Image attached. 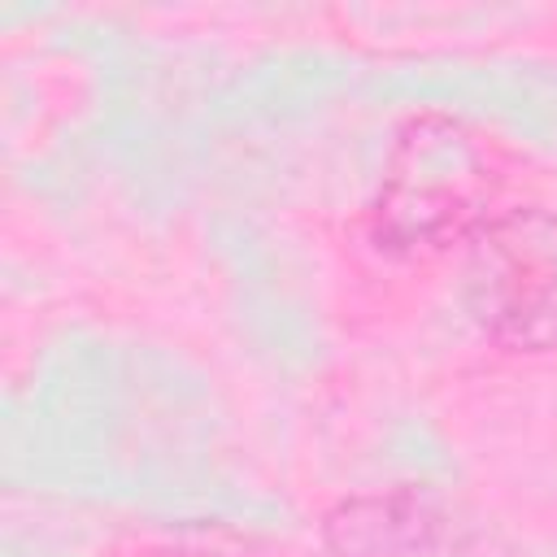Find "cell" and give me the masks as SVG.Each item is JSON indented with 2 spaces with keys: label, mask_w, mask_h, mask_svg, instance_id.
<instances>
[{
  "label": "cell",
  "mask_w": 557,
  "mask_h": 557,
  "mask_svg": "<svg viewBox=\"0 0 557 557\" xmlns=\"http://www.w3.org/2000/svg\"><path fill=\"white\" fill-rule=\"evenodd\" d=\"M505 187L500 148L470 122L448 113L409 117L387 152L370 235L387 257L431 261L466 244L496 218Z\"/></svg>",
  "instance_id": "1"
},
{
  "label": "cell",
  "mask_w": 557,
  "mask_h": 557,
  "mask_svg": "<svg viewBox=\"0 0 557 557\" xmlns=\"http://www.w3.org/2000/svg\"><path fill=\"white\" fill-rule=\"evenodd\" d=\"M335 557H487L483 535L422 487L352 496L326 513Z\"/></svg>",
  "instance_id": "3"
},
{
  "label": "cell",
  "mask_w": 557,
  "mask_h": 557,
  "mask_svg": "<svg viewBox=\"0 0 557 557\" xmlns=\"http://www.w3.org/2000/svg\"><path fill=\"white\" fill-rule=\"evenodd\" d=\"M470 318L500 348H557V213L540 205L500 209L466 257Z\"/></svg>",
  "instance_id": "2"
}]
</instances>
